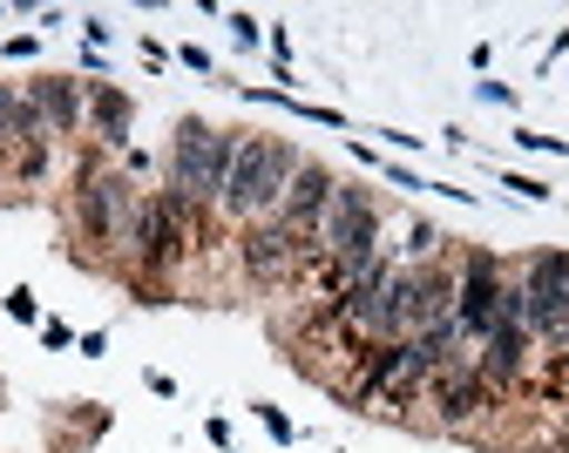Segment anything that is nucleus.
Masks as SVG:
<instances>
[{"instance_id":"f257e3e1","label":"nucleus","mask_w":569,"mask_h":453,"mask_svg":"<svg viewBox=\"0 0 569 453\" xmlns=\"http://www.w3.org/2000/svg\"><path fill=\"white\" fill-rule=\"evenodd\" d=\"M299 149L284 142V135H244L238 142V163H231V177H224V197H218V217L224 223H264V217H278V203H284V190H292V177H299Z\"/></svg>"},{"instance_id":"f03ea898","label":"nucleus","mask_w":569,"mask_h":453,"mask_svg":"<svg viewBox=\"0 0 569 453\" xmlns=\"http://www.w3.org/2000/svg\"><path fill=\"white\" fill-rule=\"evenodd\" d=\"M142 190L102 163V149H82V170H76V197H68V217H76V238L89 251H129V223H136Z\"/></svg>"},{"instance_id":"7ed1b4c3","label":"nucleus","mask_w":569,"mask_h":453,"mask_svg":"<svg viewBox=\"0 0 569 453\" xmlns=\"http://www.w3.org/2000/svg\"><path fill=\"white\" fill-rule=\"evenodd\" d=\"M238 142H244V129H210L203 115H183L177 142H170V190L197 210H218L224 177L238 163Z\"/></svg>"},{"instance_id":"20e7f679","label":"nucleus","mask_w":569,"mask_h":453,"mask_svg":"<svg viewBox=\"0 0 569 453\" xmlns=\"http://www.w3.org/2000/svg\"><path fill=\"white\" fill-rule=\"evenodd\" d=\"M319 251L339 258L346 271H367V264L387 251V244H380V203H373L367 183H339V190H332V210H326V223H319Z\"/></svg>"},{"instance_id":"39448f33","label":"nucleus","mask_w":569,"mask_h":453,"mask_svg":"<svg viewBox=\"0 0 569 453\" xmlns=\"http://www.w3.org/2000/svg\"><path fill=\"white\" fill-rule=\"evenodd\" d=\"M319 238H299V231H284L278 217L264 223H244L238 231V264L251 284H284V278H299V271H319Z\"/></svg>"},{"instance_id":"423d86ee","label":"nucleus","mask_w":569,"mask_h":453,"mask_svg":"<svg viewBox=\"0 0 569 453\" xmlns=\"http://www.w3.org/2000/svg\"><path fill=\"white\" fill-rule=\"evenodd\" d=\"M522 291H529V339L569 352V251H536L522 264Z\"/></svg>"},{"instance_id":"0eeeda50","label":"nucleus","mask_w":569,"mask_h":453,"mask_svg":"<svg viewBox=\"0 0 569 453\" xmlns=\"http://www.w3.org/2000/svg\"><path fill=\"white\" fill-rule=\"evenodd\" d=\"M461 284H455V325L468 345H481L495 325H502V264H495V251H468L461 264Z\"/></svg>"},{"instance_id":"6e6552de","label":"nucleus","mask_w":569,"mask_h":453,"mask_svg":"<svg viewBox=\"0 0 569 453\" xmlns=\"http://www.w3.org/2000/svg\"><path fill=\"white\" fill-rule=\"evenodd\" d=\"M495 400H502V393H495L481 372H475V359H461V365L435 372V386H427V406L441 413V426H468V420H475V413H488Z\"/></svg>"},{"instance_id":"1a4fd4ad","label":"nucleus","mask_w":569,"mask_h":453,"mask_svg":"<svg viewBox=\"0 0 569 453\" xmlns=\"http://www.w3.org/2000/svg\"><path fill=\"white\" fill-rule=\"evenodd\" d=\"M332 190H339V177L306 157L299 177H292V190H284V203H278V223H284V231H299V238H319V223L332 210Z\"/></svg>"},{"instance_id":"9d476101","label":"nucleus","mask_w":569,"mask_h":453,"mask_svg":"<svg viewBox=\"0 0 569 453\" xmlns=\"http://www.w3.org/2000/svg\"><path fill=\"white\" fill-rule=\"evenodd\" d=\"M28 102L34 115L48 122V135H76L89 122V82H76V74H34L28 82Z\"/></svg>"},{"instance_id":"9b49d317","label":"nucleus","mask_w":569,"mask_h":453,"mask_svg":"<svg viewBox=\"0 0 569 453\" xmlns=\"http://www.w3.org/2000/svg\"><path fill=\"white\" fill-rule=\"evenodd\" d=\"M529 325H495L481 345H475V372L495 386V393H509V386H522V372H529Z\"/></svg>"},{"instance_id":"f8f14e48","label":"nucleus","mask_w":569,"mask_h":453,"mask_svg":"<svg viewBox=\"0 0 569 453\" xmlns=\"http://www.w3.org/2000/svg\"><path fill=\"white\" fill-rule=\"evenodd\" d=\"M89 142L96 149H116V157H122V149H129V129H136V102L116 89V82H89Z\"/></svg>"},{"instance_id":"ddd939ff","label":"nucleus","mask_w":569,"mask_h":453,"mask_svg":"<svg viewBox=\"0 0 569 453\" xmlns=\"http://www.w3.org/2000/svg\"><path fill=\"white\" fill-rule=\"evenodd\" d=\"M48 122L34 115L28 89H0V149H21V142H41Z\"/></svg>"},{"instance_id":"4468645a","label":"nucleus","mask_w":569,"mask_h":453,"mask_svg":"<svg viewBox=\"0 0 569 453\" xmlns=\"http://www.w3.org/2000/svg\"><path fill=\"white\" fill-rule=\"evenodd\" d=\"M441 231H435V223H427V217H413L407 223V244H393V264H441Z\"/></svg>"},{"instance_id":"2eb2a0df","label":"nucleus","mask_w":569,"mask_h":453,"mask_svg":"<svg viewBox=\"0 0 569 453\" xmlns=\"http://www.w3.org/2000/svg\"><path fill=\"white\" fill-rule=\"evenodd\" d=\"M41 177H48V135L14 149V183H41Z\"/></svg>"},{"instance_id":"dca6fc26","label":"nucleus","mask_w":569,"mask_h":453,"mask_svg":"<svg viewBox=\"0 0 569 453\" xmlns=\"http://www.w3.org/2000/svg\"><path fill=\"white\" fill-rule=\"evenodd\" d=\"M251 413H258V426H264V433H271V440H278V446H292V440H299V426H292V420H284V413H278V406H264V400H258V406H251Z\"/></svg>"},{"instance_id":"f3484780","label":"nucleus","mask_w":569,"mask_h":453,"mask_svg":"<svg viewBox=\"0 0 569 453\" xmlns=\"http://www.w3.org/2000/svg\"><path fill=\"white\" fill-rule=\"evenodd\" d=\"M502 190H516V197H522V203H549V197H556V190H549V183H542V177H516V170H509V177H502Z\"/></svg>"},{"instance_id":"a211bd4d","label":"nucleus","mask_w":569,"mask_h":453,"mask_svg":"<svg viewBox=\"0 0 569 453\" xmlns=\"http://www.w3.org/2000/svg\"><path fill=\"white\" fill-rule=\"evenodd\" d=\"M8 319H21V325H41V305H34V291H28V284H14V291H8Z\"/></svg>"},{"instance_id":"6ab92c4d","label":"nucleus","mask_w":569,"mask_h":453,"mask_svg":"<svg viewBox=\"0 0 569 453\" xmlns=\"http://www.w3.org/2000/svg\"><path fill=\"white\" fill-rule=\"evenodd\" d=\"M224 28H231V41H238V48H258V41H264V28H258L251 14H224Z\"/></svg>"},{"instance_id":"aec40b11","label":"nucleus","mask_w":569,"mask_h":453,"mask_svg":"<svg viewBox=\"0 0 569 453\" xmlns=\"http://www.w3.org/2000/svg\"><path fill=\"white\" fill-rule=\"evenodd\" d=\"M516 142H522V149H542V157H569V142H562V135H536V129H516Z\"/></svg>"},{"instance_id":"412c9836","label":"nucleus","mask_w":569,"mask_h":453,"mask_svg":"<svg viewBox=\"0 0 569 453\" xmlns=\"http://www.w3.org/2000/svg\"><path fill=\"white\" fill-rule=\"evenodd\" d=\"M41 345H48V352H68V345H76V332H68L61 319H41Z\"/></svg>"},{"instance_id":"4be33fe9","label":"nucleus","mask_w":569,"mask_h":453,"mask_svg":"<svg viewBox=\"0 0 569 453\" xmlns=\"http://www.w3.org/2000/svg\"><path fill=\"white\" fill-rule=\"evenodd\" d=\"M142 386H150L157 400H177V380H170V372H157V365H150V372H142Z\"/></svg>"},{"instance_id":"5701e85b","label":"nucleus","mask_w":569,"mask_h":453,"mask_svg":"<svg viewBox=\"0 0 569 453\" xmlns=\"http://www.w3.org/2000/svg\"><path fill=\"white\" fill-rule=\"evenodd\" d=\"M82 41L102 54V48H109V21H102V14H89V21H82Z\"/></svg>"},{"instance_id":"b1692460","label":"nucleus","mask_w":569,"mask_h":453,"mask_svg":"<svg viewBox=\"0 0 569 453\" xmlns=\"http://www.w3.org/2000/svg\"><path fill=\"white\" fill-rule=\"evenodd\" d=\"M475 95H481V102H502V109L516 102V89H509V82H475Z\"/></svg>"},{"instance_id":"393cba45","label":"nucleus","mask_w":569,"mask_h":453,"mask_svg":"<svg viewBox=\"0 0 569 453\" xmlns=\"http://www.w3.org/2000/svg\"><path fill=\"white\" fill-rule=\"evenodd\" d=\"M34 48H41V41H34V34H14V41H0V54H14V61H28V54H34Z\"/></svg>"},{"instance_id":"a878e982","label":"nucleus","mask_w":569,"mask_h":453,"mask_svg":"<svg viewBox=\"0 0 569 453\" xmlns=\"http://www.w3.org/2000/svg\"><path fill=\"white\" fill-rule=\"evenodd\" d=\"M177 61H183V68H197V74H210V54H203L197 41H190V48H177Z\"/></svg>"},{"instance_id":"bb28decb","label":"nucleus","mask_w":569,"mask_h":453,"mask_svg":"<svg viewBox=\"0 0 569 453\" xmlns=\"http://www.w3.org/2000/svg\"><path fill=\"white\" fill-rule=\"evenodd\" d=\"M203 433H210V446H224V453H231V420H203Z\"/></svg>"},{"instance_id":"cd10ccee","label":"nucleus","mask_w":569,"mask_h":453,"mask_svg":"<svg viewBox=\"0 0 569 453\" xmlns=\"http://www.w3.org/2000/svg\"><path fill=\"white\" fill-rule=\"evenodd\" d=\"M142 61H150V68L163 74V68H170V48H163V41H142Z\"/></svg>"},{"instance_id":"c85d7f7f","label":"nucleus","mask_w":569,"mask_h":453,"mask_svg":"<svg viewBox=\"0 0 569 453\" xmlns=\"http://www.w3.org/2000/svg\"><path fill=\"white\" fill-rule=\"evenodd\" d=\"M76 345H82V352H89V359H102V352H109V332H82V339H76Z\"/></svg>"}]
</instances>
